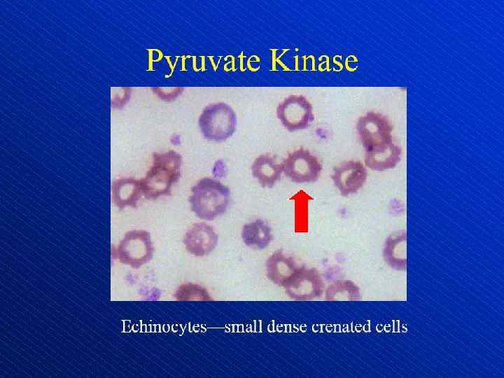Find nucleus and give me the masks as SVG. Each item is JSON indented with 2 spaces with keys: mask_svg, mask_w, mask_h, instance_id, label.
Returning a JSON list of instances; mask_svg holds the SVG:
<instances>
[{
  "mask_svg": "<svg viewBox=\"0 0 504 378\" xmlns=\"http://www.w3.org/2000/svg\"><path fill=\"white\" fill-rule=\"evenodd\" d=\"M401 148L396 144L390 148L372 153H365V164L374 171L393 168L400 160Z\"/></svg>",
  "mask_w": 504,
  "mask_h": 378,
  "instance_id": "obj_15",
  "label": "nucleus"
},
{
  "mask_svg": "<svg viewBox=\"0 0 504 378\" xmlns=\"http://www.w3.org/2000/svg\"><path fill=\"white\" fill-rule=\"evenodd\" d=\"M368 172L363 164L358 160L344 161L333 169L331 175L335 187L342 196L356 193L365 184Z\"/></svg>",
  "mask_w": 504,
  "mask_h": 378,
  "instance_id": "obj_9",
  "label": "nucleus"
},
{
  "mask_svg": "<svg viewBox=\"0 0 504 378\" xmlns=\"http://www.w3.org/2000/svg\"><path fill=\"white\" fill-rule=\"evenodd\" d=\"M230 200L227 186L218 180L204 177L192 188L189 202L198 218L212 220L226 211Z\"/></svg>",
  "mask_w": 504,
  "mask_h": 378,
  "instance_id": "obj_2",
  "label": "nucleus"
},
{
  "mask_svg": "<svg viewBox=\"0 0 504 378\" xmlns=\"http://www.w3.org/2000/svg\"><path fill=\"white\" fill-rule=\"evenodd\" d=\"M292 299L307 300L317 298L324 291V283L318 271L314 267H298L284 286Z\"/></svg>",
  "mask_w": 504,
  "mask_h": 378,
  "instance_id": "obj_7",
  "label": "nucleus"
},
{
  "mask_svg": "<svg viewBox=\"0 0 504 378\" xmlns=\"http://www.w3.org/2000/svg\"><path fill=\"white\" fill-rule=\"evenodd\" d=\"M265 267L268 279L283 287L298 268L295 260L282 250H277L270 255L266 260Z\"/></svg>",
  "mask_w": 504,
  "mask_h": 378,
  "instance_id": "obj_11",
  "label": "nucleus"
},
{
  "mask_svg": "<svg viewBox=\"0 0 504 378\" xmlns=\"http://www.w3.org/2000/svg\"><path fill=\"white\" fill-rule=\"evenodd\" d=\"M153 251L149 233L133 230L127 232L120 242L118 257L122 262L138 267L152 258Z\"/></svg>",
  "mask_w": 504,
  "mask_h": 378,
  "instance_id": "obj_8",
  "label": "nucleus"
},
{
  "mask_svg": "<svg viewBox=\"0 0 504 378\" xmlns=\"http://www.w3.org/2000/svg\"><path fill=\"white\" fill-rule=\"evenodd\" d=\"M284 174L293 183L302 184L316 181L323 166L308 149L300 148L288 154L281 163Z\"/></svg>",
  "mask_w": 504,
  "mask_h": 378,
  "instance_id": "obj_5",
  "label": "nucleus"
},
{
  "mask_svg": "<svg viewBox=\"0 0 504 378\" xmlns=\"http://www.w3.org/2000/svg\"><path fill=\"white\" fill-rule=\"evenodd\" d=\"M237 117L227 104L218 102L205 107L199 118V127L203 136L211 141H223L236 130Z\"/></svg>",
  "mask_w": 504,
  "mask_h": 378,
  "instance_id": "obj_3",
  "label": "nucleus"
},
{
  "mask_svg": "<svg viewBox=\"0 0 504 378\" xmlns=\"http://www.w3.org/2000/svg\"><path fill=\"white\" fill-rule=\"evenodd\" d=\"M358 292V288L352 282L337 280L327 287L325 298L327 300H351L357 297Z\"/></svg>",
  "mask_w": 504,
  "mask_h": 378,
  "instance_id": "obj_16",
  "label": "nucleus"
},
{
  "mask_svg": "<svg viewBox=\"0 0 504 378\" xmlns=\"http://www.w3.org/2000/svg\"><path fill=\"white\" fill-rule=\"evenodd\" d=\"M182 158L172 150L154 153L152 167L140 180L143 195L149 199L170 195L172 186L181 176Z\"/></svg>",
  "mask_w": 504,
  "mask_h": 378,
  "instance_id": "obj_1",
  "label": "nucleus"
},
{
  "mask_svg": "<svg viewBox=\"0 0 504 378\" xmlns=\"http://www.w3.org/2000/svg\"><path fill=\"white\" fill-rule=\"evenodd\" d=\"M251 173L262 188H272L280 179L282 167L269 153L257 157L251 165Z\"/></svg>",
  "mask_w": 504,
  "mask_h": 378,
  "instance_id": "obj_12",
  "label": "nucleus"
},
{
  "mask_svg": "<svg viewBox=\"0 0 504 378\" xmlns=\"http://www.w3.org/2000/svg\"><path fill=\"white\" fill-rule=\"evenodd\" d=\"M241 238L247 246L261 250L270 244L273 234L271 227L265 220L256 219L243 226Z\"/></svg>",
  "mask_w": 504,
  "mask_h": 378,
  "instance_id": "obj_14",
  "label": "nucleus"
},
{
  "mask_svg": "<svg viewBox=\"0 0 504 378\" xmlns=\"http://www.w3.org/2000/svg\"><path fill=\"white\" fill-rule=\"evenodd\" d=\"M218 239V234L211 225L199 223L193 224L186 232L183 242L190 253L200 257L214 251Z\"/></svg>",
  "mask_w": 504,
  "mask_h": 378,
  "instance_id": "obj_10",
  "label": "nucleus"
},
{
  "mask_svg": "<svg viewBox=\"0 0 504 378\" xmlns=\"http://www.w3.org/2000/svg\"><path fill=\"white\" fill-rule=\"evenodd\" d=\"M276 116L289 132L309 127L314 120L312 104L302 94H290L276 107Z\"/></svg>",
  "mask_w": 504,
  "mask_h": 378,
  "instance_id": "obj_6",
  "label": "nucleus"
},
{
  "mask_svg": "<svg viewBox=\"0 0 504 378\" xmlns=\"http://www.w3.org/2000/svg\"><path fill=\"white\" fill-rule=\"evenodd\" d=\"M143 195L140 180L123 178L115 181L112 186V197L115 205L120 208L136 207Z\"/></svg>",
  "mask_w": 504,
  "mask_h": 378,
  "instance_id": "obj_13",
  "label": "nucleus"
},
{
  "mask_svg": "<svg viewBox=\"0 0 504 378\" xmlns=\"http://www.w3.org/2000/svg\"><path fill=\"white\" fill-rule=\"evenodd\" d=\"M174 295L178 300H211L209 293L205 288L195 284H184L181 285L177 288Z\"/></svg>",
  "mask_w": 504,
  "mask_h": 378,
  "instance_id": "obj_17",
  "label": "nucleus"
},
{
  "mask_svg": "<svg viewBox=\"0 0 504 378\" xmlns=\"http://www.w3.org/2000/svg\"><path fill=\"white\" fill-rule=\"evenodd\" d=\"M356 130L365 153L385 150L394 144L392 125L386 117L379 113L369 111L360 117Z\"/></svg>",
  "mask_w": 504,
  "mask_h": 378,
  "instance_id": "obj_4",
  "label": "nucleus"
}]
</instances>
